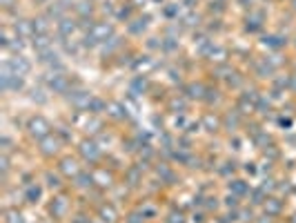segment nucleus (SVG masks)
Masks as SVG:
<instances>
[{
    "label": "nucleus",
    "instance_id": "obj_1",
    "mask_svg": "<svg viewBox=\"0 0 296 223\" xmlns=\"http://www.w3.org/2000/svg\"><path fill=\"white\" fill-rule=\"evenodd\" d=\"M45 85H47L49 92H54V94H60V96H67L73 87H78V83H73L71 76L65 72L63 65L52 67V70L45 74Z\"/></svg>",
    "mask_w": 296,
    "mask_h": 223
},
{
    "label": "nucleus",
    "instance_id": "obj_2",
    "mask_svg": "<svg viewBox=\"0 0 296 223\" xmlns=\"http://www.w3.org/2000/svg\"><path fill=\"white\" fill-rule=\"evenodd\" d=\"M114 25L107 23V20H94L91 23V27L87 29V34H85L83 38V45L85 47H94V45H103V42H107L109 38H114Z\"/></svg>",
    "mask_w": 296,
    "mask_h": 223
},
{
    "label": "nucleus",
    "instance_id": "obj_3",
    "mask_svg": "<svg viewBox=\"0 0 296 223\" xmlns=\"http://www.w3.org/2000/svg\"><path fill=\"white\" fill-rule=\"evenodd\" d=\"M76 152H78V157L83 163H87V165H98L101 163V159H103V147L98 145V141L96 139H83V141H78V147H76Z\"/></svg>",
    "mask_w": 296,
    "mask_h": 223
},
{
    "label": "nucleus",
    "instance_id": "obj_4",
    "mask_svg": "<svg viewBox=\"0 0 296 223\" xmlns=\"http://www.w3.org/2000/svg\"><path fill=\"white\" fill-rule=\"evenodd\" d=\"M24 129H27V136L32 141H42V139H47L49 134H52V123H49L45 116L42 114H34V116H29L27 123H24Z\"/></svg>",
    "mask_w": 296,
    "mask_h": 223
},
{
    "label": "nucleus",
    "instance_id": "obj_5",
    "mask_svg": "<svg viewBox=\"0 0 296 223\" xmlns=\"http://www.w3.org/2000/svg\"><path fill=\"white\" fill-rule=\"evenodd\" d=\"M71 212V201L69 196L63 194V192H58V194L52 196V201H49L47 206V214L52 221H65L67 216Z\"/></svg>",
    "mask_w": 296,
    "mask_h": 223
},
{
    "label": "nucleus",
    "instance_id": "obj_6",
    "mask_svg": "<svg viewBox=\"0 0 296 223\" xmlns=\"http://www.w3.org/2000/svg\"><path fill=\"white\" fill-rule=\"evenodd\" d=\"M63 145H65V141H60V136L54 132V134H49L47 139L38 141V154L42 159H47V161L58 159L60 152H63Z\"/></svg>",
    "mask_w": 296,
    "mask_h": 223
},
{
    "label": "nucleus",
    "instance_id": "obj_7",
    "mask_svg": "<svg viewBox=\"0 0 296 223\" xmlns=\"http://www.w3.org/2000/svg\"><path fill=\"white\" fill-rule=\"evenodd\" d=\"M56 170L63 174L65 181H73L80 172H83V165H80V161L76 157H71V154H67V157H60L58 159V165Z\"/></svg>",
    "mask_w": 296,
    "mask_h": 223
},
{
    "label": "nucleus",
    "instance_id": "obj_8",
    "mask_svg": "<svg viewBox=\"0 0 296 223\" xmlns=\"http://www.w3.org/2000/svg\"><path fill=\"white\" fill-rule=\"evenodd\" d=\"M0 87H3L5 94H11V92H20L24 87V76H18L11 70L3 65V72H0Z\"/></svg>",
    "mask_w": 296,
    "mask_h": 223
},
{
    "label": "nucleus",
    "instance_id": "obj_9",
    "mask_svg": "<svg viewBox=\"0 0 296 223\" xmlns=\"http://www.w3.org/2000/svg\"><path fill=\"white\" fill-rule=\"evenodd\" d=\"M91 98H94V94H91L89 90H85V87H73L69 94H67V101L71 103V107L73 109H78V112H87L89 107V103H91Z\"/></svg>",
    "mask_w": 296,
    "mask_h": 223
},
{
    "label": "nucleus",
    "instance_id": "obj_10",
    "mask_svg": "<svg viewBox=\"0 0 296 223\" xmlns=\"http://www.w3.org/2000/svg\"><path fill=\"white\" fill-rule=\"evenodd\" d=\"M73 9V3H69V0H54L52 5H47L45 7V14L49 20H54V23H58L60 18H65V16H69V11Z\"/></svg>",
    "mask_w": 296,
    "mask_h": 223
},
{
    "label": "nucleus",
    "instance_id": "obj_11",
    "mask_svg": "<svg viewBox=\"0 0 296 223\" xmlns=\"http://www.w3.org/2000/svg\"><path fill=\"white\" fill-rule=\"evenodd\" d=\"M96 219L101 223H116L120 219L118 208H116L112 201H101L98 208H96Z\"/></svg>",
    "mask_w": 296,
    "mask_h": 223
},
{
    "label": "nucleus",
    "instance_id": "obj_12",
    "mask_svg": "<svg viewBox=\"0 0 296 223\" xmlns=\"http://www.w3.org/2000/svg\"><path fill=\"white\" fill-rule=\"evenodd\" d=\"M91 174H94L96 188H101V190H109L116 183L114 172L107 170V167H103V165H94V167H91Z\"/></svg>",
    "mask_w": 296,
    "mask_h": 223
},
{
    "label": "nucleus",
    "instance_id": "obj_13",
    "mask_svg": "<svg viewBox=\"0 0 296 223\" xmlns=\"http://www.w3.org/2000/svg\"><path fill=\"white\" fill-rule=\"evenodd\" d=\"M3 65L7 67V70H11L14 74H18V76H27V74L32 72V63H29V60L24 58L22 54H14L11 58L5 60Z\"/></svg>",
    "mask_w": 296,
    "mask_h": 223
},
{
    "label": "nucleus",
    "instance_id": "obj_14",
    "mask_svg": "<svg viewBox=\"0 0 296 223\" xmlns=\"http://www.w3.org/2000/svg\"><path fill=\"white\" fill-rule=\"evenodd\" d=\"M56 29H58V38L60 40H69L71 36L76 34V29H78V18H69V16L60 18V20L56 23Z\"/></svg>",
    "mask_w": 296,
    "mask_h": 223
},
{
    "label": "nucleus",
    "instance_id": "obj_15",
    "mask_svg": "<svg viewBox=\"0 0 296 223\" xmlns=\"http://www.w3.org/2000/svg\"><path fill=\"white\" fill-rule=\"evenodd\" d=\"M71 185H73L76 190H80V192L94 190V188H96V181H94V174H91V170H83V172H80V174L71 181Z\"/></svg>",
    "mask_w": 296,
    "mask_h": 223
},
{
    "label": "nucleus",
    "instance_id": "obj_16",
    "mask_svg": "<svg viewBox=\"0 0 296 223\" xmlns=\"http://www.w3.org/2000/svg\"><path fill=\"white\" fill-rule=\"evenodd\" d=\"M73 14L83 23L91 20V16H94V3L91 0H78V3H73Z\"/></svg>",
    "mask_w": 296,
    "mask_h": 223
},
{
    "label": "nucleus",
    "instance_id": "obj_17",
    "mask_svg": "<svg viewBox=\"0 0 296 223\" xmlns=\"http://www.w3.org/2000/svg\"><path fill=\"white\" fill-rule=\"evenodd\" d=\"M185 96L189 98V101H203L205 98V92H207V85L201 83V80H194V83H187L185 85Z\"/></svg>",
    "mask_w": 296,
    "mask_h": 223
},
{
    "label": "nucleus",
    "instance_id": "obj_18",
    "mask_svg": "<svg viewBox=\"0 0 296 223\" xmlns=\"http://www.w3.org/2000/svg\"><path fill=\"white\" fill-rule=\"evenodd\" d=\"M14 34L20 36V38H34V23L32 18H18L14 23Z\"/></svg>",
    "mask_w": 296,
    "mask_h": 223
},
{
    "label": "nucleus",
    "instance_id": "obj_19",
    "mask_svg": "<svg viewBox=\"0 0 296 223\" xmlns=\"http://www.w3.org/2000/svg\"><path fill=\"white\" fill-rule=\"evenodd\" d=\"M63 181H65V179H63V174H60L58 170L56 172L45 170V174H42V183H45L52 192H60V190H63Z\"/></svg>",
    "mask_w": 296,
    "mask_h": 223
},
{
    "label": "nucleus",
    "instance_id": "obj_20",
    "mask_svg": "<svg viewBox=\"0 0 296 223\" xmlns=\"http://www.w3.org/2000/svg\"><path fill=\"white\" fill-rule=\"evenodd\" d=\"M105 114H107L112 121H116V123L127 121V107L122 103H116V101L107 103V112H105Z\"/></svg>",
    "mask_w": 296,
    "mask_h": 223
},
{
    "label": "nucleus",
    "instance_id": "obj_21",
    "mask_svg": "<svg viewBox=\"0 0 296 223\" xmlns=\"http://www.w3.org/2000/svg\"><path fill=\"white\" fill-rule=\"evenodd\" d=\"M32 23H34V36H49V32H52V23H54V20H49V18H47L45 14H40V16L32 18Z\"/></svg>",
    "mask_w": 296,
    "mask_h": 223
},
{
    "label": "nucleus",
    "instance_id": "obj_22",
    "mask_svg": "<svg viewBox=\"0 0 296 223\" xmlns=\"http://www.w3.org/2000/svg\"><path fill=\"white\" fill-rule=\"evenodd\" d=\"M145 165V163H143ZM143 165H129L127 172H125V183L129 185V188H136V185L143 181Z\"/></svg>",
    "mask_w": 296,
    "mask_h": 223
},
{
    "label": "nucleus",
    "instance_id": "obj_23",
    "mask_svg": "<svg viewBox=\"0 0 296 223\" xmlns=\"http://www.w3.org/2000/svg\"><path fill=\"white\" fill-rule=\"evenodd\" d=\"M263 208H265V212L267 214H272V216H281L283 214V208H285V203H283L279 196H267L263 203Z\"/></svg>",
    "mask_w": 296,
    "mask_h": 223
},
{
    "label": "nucleus",
    "instance_id": "obj_24",
    "mask_svg": "<svg viewBox=\"0 0 296 223\" xmlns=\"http://www.w3.org/2000/svg\"><path fill=\"white\" fill-rule=\"evenodd\" d=\"M147 25H150V16H140V18H134V20H129L127 29L132 36H140L147 29Z\"/></svg>",
    "mask_w": 296,
    "mask_h": 223
},
{
    "label": "nucleus",
    "instance_id": "obj_25",
    "mask_svg": "<svg viewBox=\"0 0 296 223\" xmlns=\"http://www.w3.org/2000/svg\"><path fill=\"white\" fill-rule=\"evenodd\" d=\"M42 196V185L40 183H29L24 190V201L27 203H38Z\"/></svg>",
    "mask_w": 296,
    "mask_h": 223
},
{
    "label": "nucleus",
    "instance_id": "obj_26",
    "mask_svg": "<svg viewBox=\"0 0 296 223\" xmlns=\"http://www.w3.org/2000/svg\"><path fill=\"white\" fill-rule=\"evenodd\" d=\"M230 192L234 196H245V194H250V185L243 179H234V181H230Z\"/></svg>",
    "mask_w": 296,
    "mask_h": 223
},
{
    "label": "nucleus",
    "instance_id": "obj_27",
    "mask_svg": "<svg viewBox=\"0 0 296 223\" xmlns=\"http://www.w3.org/2000/svg\"><path fill=\"white\" fill-rule=\"evenodd\" d=\"M3 221L5 223H27L24 221V216H22V212L18 208H7L3 212Z\"/></svg>",
    "mask_w": 296,
    "mask_h": 223
},
{
    "label": "nucleus",
    "instance_id": "obj_28",
    "mask_svg": "<svg viewBox=\"0 0 296 223\" xmlns=\"http://www.w3.org/2000/svg\"><path fill=\"white\" fill-rule=\"evenodd\" d=\"M240 125V112L238 109H230V114L223 116V127L225 129H236Z\"/></svg>",
    "mask_w": 296,
    "mask_h": 223
},
{
    "label": "nucleus",
    "instance_id": "obj_29",
    "mask_svg": "<svg viewBox=\"0 0 296 223\" xmlns=\"http://www.w3.org/2000/svg\"><path fill=\"white\" fill-rule=\"evenodd\" d=\"M203 125H205L207 132H218V129L223 127V119L212 116V114H205V116H203Z\"/></svg>",
    "mask_w": 296,
    "mask_h": 223
},
{
    "label": "nucleus",
    "instance_id": "obj_30",
    "mask_svg": "<svg viewBox=\"0 0 296 223\" xmlns=\"http://www.w3.org/2000/svg\"><path fill=\"white\" fill-rule=\"evenodd\" d=\"M34 42V49H36V54H40V52H45V49L49 47H54V42H52V36H34L32 38Z\"/></svg>",
    "mask_w": 296,
    "mask_h": 223
},
{
    "label": "nucleus",
    "instance_id": "obj_31",
    "mask_svg": "<svg viewBox=\"0 0 296 223\" xmlns=\"http://www.w3.org/2000/svg\"><path fill=\"white\" fill-rule=\"evenodd\" d=\"M156 172H158V176L163 179V181H167V185H174V183H176V174H174V170H171L169 165L160 163V165L156 167Z\"/></svg>",
    "mask_w": 296,
    "mask_h": 223
},
{
    "label": "nucleus",
    "instance_id": "obj_32",
    "mask_svg": "<svg viewBox=\"0 0 296 223\" xmlns=\"http://www.w3.org/2000/svg\"><path fill=\"white\" fill-rule=\"evenodd\" d=\"M254 72H256V76H261V78H267L269 74L274 72V67L267 63V58H265V60H261V63H256V65H254Z\"/></svg>",
    "mask_w": 296,
    "mask_h": 223
},
{
    "label": "nucleus",
    "instance_id": "obj_33",
    "mask_svg": "<svg viewBox=\"0 0 296 223\" xmlns=\"http://www.w3.org/2000/svg\"><path fill=\"white\" fill-rule=\"evenodd\" d=\"M145 214L140 212L138 208H134V210H129V212L125 214V223H145Z\"/></svg>",
    "mask_w": 296,
    "mask_h": 223
},
{
    "label": "nucleus",
    "instance_id": "obj_34",
    "mask_svg": "<svg viewBox=\"0 0 296 223\" xmlns=\"http://www.w3.org/2000/svg\"><path fill=\"white\" fill-rule=\"evenodd\" d=\"M165 223H187V219H185V214L181 212V210H169L167 214H165Z\"/></svg>",
    "mask_w": 296,
    "mask_h": 223
},
{
    "label": "nucleus",
    "instance_id": "obj_35",
    "mask_svg": "<svg viewBox=\"0 0 296 223\" xmlns=\"http://www.w3.org/2000/svg\"><path fill=\"white\" fill-rule=\"evenodd\" d=\"M120 47H122V40L118 38V36H114V38H109L107 42H103L105 54H112V52H116V49H120Z\"/></svg>",
    "mask_w": 296,
    "mask_h": 223
},
{
    "label": "nucleus",
    "instance_id": "obj_36",
    "mask_svg": "<svg viewBox=\"0 0 296 223\" xmlns=\"http://www.w3.org/2000/svg\"><path fill=\"white\" fill-rule=\"evenodd\" d=\"M263 45H269V47L279 49V47L285 45V40L279 38V36H265V38H263Z\"/></svg>",
    "mask_w": 296,
    "mask_h": 223
},
{
    "label": "nucleus",
    "instance_id": "obj_37",
    "mask_svg": "<svg viewBox=\"0 0 296 223\" xmlns=\"http://www.w3.org/2000/svg\"><path fill=\"white\" fill-rule=\"evenodd\" d=\"M218 98H220V92L218 90H212V87H207V92H205V101L207 105H214V103H218Z\"/></svg>",
    "mask_w": 296,
    "mask_h": 223
},
{
    "label": "nucleus",
    "instance_id": "obj_38",
    "mask_svg": "<svg viewBox=\"0 0 296 223\" xmlns=\"http://www.w3.org/2000/svg\"><path fill=\"white\" fill-rule=\"evenodd\" d=\"M138 210H140V212H143V214H145V219H147V221H150V219H154V216H156V214H158V210H156V206H150V203H143V206H140Z\"/></svg>",
    "mask_w": 296,
    "mask_h": 223
},
{
    "label": "nucleus",
    "instance_id": "obj_39",
    "mask_svg": "<svg viewBox=\"0 0 296 223\" xmlns=\"http://www.w3.org/2000/svg\"><path fill=\"white\" fill-rule=\"evenodd\" d=\"M32 101L38 103V105H45L49 101V96H45V90H34L32 92Z\"/></svg>",
    "mask_w": 296,
    "mask_h": 223
},
{
    "label": "nucleus",
    "instance_id": "obj_40",
    "mask_svg": "<svg viewBox=\"0 0 296 223\" xmlns=\"http://www.w3.org/2000/svg\"><path fill=\"white\" fill-rule=\"evenodd\" d=\"M16 5H18V0H0V7H3L5 11H7V14H9V11H14V9H16Z\"/></svg>",
    "mask_w": 296,
    "mask_h": 223
},
{
    "label": "nucleus",
    "instance_id": "obj_41",
    "mask_svg": "<svg viewBox=\"0 0 296 223\" xmlns=\"http://www.w3.org/2000/svg\"><path fill=\"white\" fill-rule=\"evenodd\" d=\"M254 223H276V216H272V214H267V212H265L263 216H256Z\"/></svg>",
    "mask_w": 296,
    "mask_h": 223
},
{
    "label": "nucleus",
    "instance_id": "obj_42",
    "mask_svg": "<svg viewBox=\"0 0 296 223\" xmlns=\"http://www.w3.org/2000/svg\"><path fill=\"white\" fill-rule=\"evenodd\" d=\"M289 90H292V92H296V74H289Z\"/></svg>",
    "mask_w": 296,
    "mask_h": 223
},
{
    "label": "nucleus",
    "instance_id": "obj_43",
    "mask_svg": "<svg viewBox=\"0 0 296 223\" xmlns=\"http://www.w3.org/2000/svg\"><path fill=\"white\" fill-rule=\"evenodd\" d=\"M34 3H36V5H40V7H47V5H52L54 0H34Z\"/></svg>",
    "mask_w": 296,
    "mask_h": 223
},
{
    "label": "nucleus",
    "instance_id": "obj_44",
    "mask_svg": "<svg viewBox=\"0 0 296 223\" xmlns=\"http://www.w3.org/2000/svg\"><path fill=\"white\" fill-rule=\"evenodd\" d=\"M287 223H296V212H294L292 216H289V219H287Z\"/></svg>",
    "mask_w": 296,
    "mask_h": 223
},
{
    "label": "nucleus",
    "instance_id": "obj_45",
    "mask_svg": "<svg viewBox=\"0 0 296 223\" xmlns=\"http://www.w3.org/2000/svg\"><path fill=\"white\" fill-rule=\"evenodd\" d=\"M289 7H292V11H296V0H289Z\"/></svg>",
    "mask_w": 296,
    "mask_h": 223
},
{
    "label": "nucleus",
    "instance_id": "obj_46",
    "mask_svg": "<svg viewBox=\"0 0 296 223\" xmlns=\"http://www.w3.org/2000/svg\"><path fill=\"white\" fill-rule=\"evenodd\" d=\"M238 3H240V5H250L252 0H238Z\"/></svg>",
    "mask_w": 296,
    "mask_h": 223
}]
</instances>
